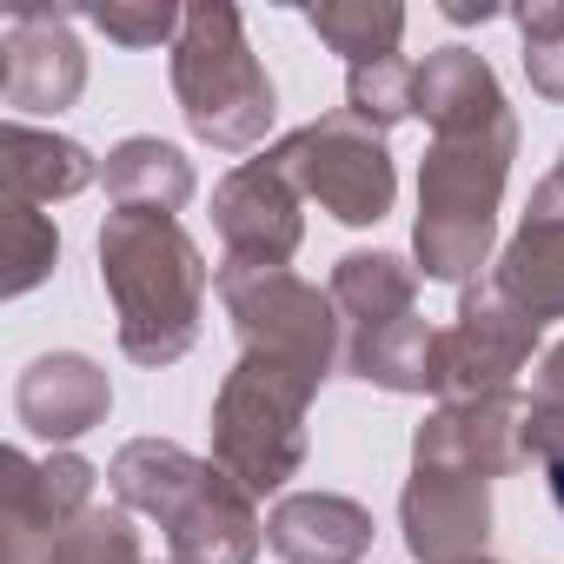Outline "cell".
<instances>
[{
    "mask_svg": "<svg viewBox=\"0 0 564 564\" xmlns=\"http://www.w3.org/2000/svg\"><path fill=\"white\" fill-rule=\"evenodd\" d=\"M107 199L113 213H180L193 199V160L166 140H120L107 153Z\"/></svg>",
    "mask_w": 564,
    "mask_h": 564,
    "instance_id": "obj_20",
    "label": "cell"
},
{
    "mask_svg": "<svg viewBox=\"0 0 564 564\" xmlns=\"http://www.w3.org/2000/svg\"><path fill=\"white\" fill-rule=\"evenodd\" d=\"M544 485H551V505L564 511V458H551V465H544Z\"/></svg>",
    "mask_w": 564,
    "mask_h": 564,
    "instance_id": "obj_31",
    "label": "cell"
},
{
    "mask_svg": "<svg viewBox=\"0 0 564 564\" xmlns=\"http://www.w3.org/2000/svg\"><path fill=\"white\" fill-rule=\"evenodd\" d=\"M471 564H491V557H471Z\"/></svg>",
    "mask_w": 564,
    "mask_h": 564,
    "instance_id": "obj_32",
    "label": "cell"
},
{
    "mask_svg": "<svg viewBox=\"0 0 564 564\" xmlns=\"http://www.w3.org/2000/svg\"><path fill=\"white\" fill-rule=\"evenodd\" d=\"M107 485L127 511L166 531V564H252L265 544L252 491L226 478L213 458H193L186 445L133 438L113 452Z\"/></svg>",
    "mask_w": 564,
    "mask_h": 564,
    "instance_id": "obj_2",
    "label": "cell"
},
{
    "mask_svg": "<svg viewBox=\"0 0 564 564\" xmlns=\"http://www.w3.org/2000/svg\"><path fill=\"white\" fill-rule=\"evenodd\" d=\"M107 405H113V386L80 352H41L14 386V419L47 445H67L80 432H94L107 419Z\"/></svg>",
    "mask_w": 564,
    "mask_h": 564,
    "instance_id": "obj_14",
    "label": "cell"
},
{
    "mask_svg": "<svg viewBox=\"0 0 564 564\" xmlns=\"http://www.w3.org/2000/svg\"><path fill=\"white\" fill-rule=\"evenodd\" d=\"M531 213H544V219H564V153H557V166L544 173V186L531 193Z\"/></svg>",
    "mask_w": 564,
    "mask_h": 564,
    "instance_id": "obj_29",
    "label": "cell"
},
{
    "mask_svg": "<svg viewBox=\"0 0 564 564\" xmlns=\"http://www.w3.org/2000/svg\"><path fill=\"white\" fill-rule=\"evenodd\" d=\"M265 544L286 564H359L372 551V511L339 491H286L265 518Z\"/></svg>",
    "mask_w": 564,
    "mask_h": 564,
    "instance_id": "obj_15",
    "label": "cell"
},
{
    "mask_svg": "<svg viewBox=\"0 0 564 564\" xmlns=\"http://www.w3.org/2000/svg\"><path fill=\"white\" fill-rule=\"evenodd\" d=\"M412 100H419V67L405 61V54H392V61H372V67H352L346 74V113H359L366 127H392V120H405L412 113Z\"/></svg>",
    "mask_w": 564,
    "mask_h": 564,
    "instance_id": "obj_24",
    "label": "cell"
},
{
    "mask_svg": "<svg viewBox=\"0 0 564 564\" xmlns=\"http://www.w3.org/2000/svg\"><path fill=\"white\" fill-rule=\"evenodd\" d=\"M272 160L286 166V180L300 186V199H319L333 219L346 226H379L392 213V193H399V173H392V153H386V133L366 127L359 113H326L300 133H286L272 147Z\"/></svg>",
    "mask_w": 564,
    "mask_h": 564,
    "instance_id": "obj_7",
    "label": "cell"
},
{
    "mask_svg": "<svg viewBox=\"0 0 564 564\" xmlns=\"http://www.w3.org/2000/svg\"><path fill=\"white\" fill-rule=\"evenodd\" d=\"M524 34V80L538 100H564V0H531L518 8Z\"/></svg>",
    "mask_w": 564,
    "mask_h": 564,
    "instance_id": "obj_26",
    "label": "cell"
},
{
    "mask_svg": "<svg viewBox=\"0 0 564 564\" xmlns=\"http://www.w3.org/2000/svg\"><path fill=\"white\" fill-rule=\"evenodd\" d=\"M412 465H445V471H478V478H505L518 465H531L524 452V392H485L465 405H438L419 432H412Z\"/></svg>",
    "mask_w": 564,
    "mask_h": 564,
    "instance_id": "obj_12",
    "label": "cell"
},
{
    "mask_svg": "<svg viewBox=\"0 0 564 564\" xmlns=\"http://www.w3.org/2000/svg\"><path fill=\"white\" fill-rule=\"evenodd\" d=\"M432 359H438V333L412 313L399 326H379L366 339H346V372L386 392H432Z\"/></svg>",
    "mask_w": 564,
    "mask_h": 564,
    "instance_id": "obj_21",
    "label": "cell"
},
{
    "mask_svg": "<svg viewBox=\"0 0 564 564\" xmlns=\"http://www.w3.org/2000/svg\"><path fill=\"white\" fill-rule=\"evenodd\" d=\"M498 293L511 306H524L538 326L564 319V219L524 213V226L511 232V246L498 252Z\"/></svg>",
    "mask_w": 564,
    "mask_h": 564,
    "instance_id": "obj_19",
    "label": "cell"
},
{
    "mask_svg": "<svg viewBox=\"0 0 564 564\" xmlns=\"http://www.w3.org/2000/svg\"><path fill=\"white\" fill-rule=\"evenodd\" d=\"M54 564H160V557H147V544H140L127 505H94V511L67 531V544H61Z\"/></svg>",
    "mask_w": 564,
    "mask_h": 564,
    "instance_id": "obj_25",
    "label": "cell"
},
{
    "mask_svg": "<svg viewBox=\"0 0 564 564\" xmlns=\"http://www.w3.org/2000/svg\"><path fill=\"white\" fill-rule=\"evenodd\" d=\"M0 186H8V199H28V206L74 199L94 186V153L67 133H41L28 120H8L0 127Z\"/></svg>",
    "mask_w": 564,
    "mask_h": 564,
    "instance_id": "obj_16",
    "label": "cell"
},
{
    "mask_svg": "<svg viewBox=\"0 0 564 564\" xmlns=\"http://www.w3.org/2000/svg\"><path fill=\"white\" fill-rule=\"evenodd\" d=\"M313 392H319V379L279 366V359H259V352H239V366L226 372V386L213 399V465L226 478H239L252 498L300 478Z\"/></svg>",
    "mask_w": 564,
    "mask_h": 564,
    "instance_id": "obj_5",
    "label": "cell"
},
{
    "mask_svg": "<svg viewBox=\"0 0 564 564\" xmlns=\"http://www.w3.org/2000/svg\"><path fill=\"white\" fill-rule=\"evenodd\" d=\"M399 524H405V551L419 564H471V557H485V538H491V478L412 465Z\"/></svg>",
    "mask_w": 564,
    "mask_h": 564,
    "instance_id": "obj_10",
    "label": "cell"
},
{
    "mask_svg": "<svg viewBox=\"0 0 564 564\" xmlns=\"http://www.w3.org/2000/svg\"><path fill=\"white\" fill-rule=\"evenodd\" d=\"M531 352H538V319L498 293V279H478V286H465V300H458V319L438 333L432 392H438V405L511 392L518 372L531 366Z\"/></svg>",
    "mask_w": 564,
    "mask_h": 564,
    "instance_id": "obj_8",
    "label": "cell"
},
{
    "mask_svg": "<svg viewBox=\"0 0 564 564\" xmlns=\"http://www.w3.org/2000/svg\"><path fill=\"white\" fill-rule=\"evenodd\" d=\"M498 8H485V0H445V21H491Z\"/></svg>",
    "mask_w": 564,
    "mask_h": 564,
    "instance_id": "obj_30",
    "label": "cell"
},
{
    "mask_svg": "<svg viewBox=\"0 0 564 564\" xmlns=\"http://www.w3.org/2000/svg\"><path fill=\"white\" fill-rule=\"evenodd\" d=\"M412 113H419L432 133H465V127L505 120L511 107H505L498 74L485 67V54H471V47H438V54H425V67H419V100H412Z\"/></svg>",
    "mask_w": 564,
    "mask_h": 564,
    "instance_id": "obj_17",
    "label": "cell"
},
{
    "mask_svg": "<svg viewBox=\"0 0 564 564\" xmlns=\"http://www.w3.org/2000/svg\"><path fill=\"white\" fill-rule=\"evenodd\" d=\"M213 286L226 300V319L239 333V352L279 359L306 379H333V366H346V326L333 293L306 286L286 265H252V259H219Z\"/></svg>",
    "mask_w": 564,
    "mask_h": 564,
    "instance_id": "obj_6",
    "label": "cell"
},
{
    "mask_svg": "<svg viewBox=\"0 0 564 564\" xmlns=\"http://www.w3.org/2000/svg\"><path fill=\"white\" fill-rule=\"evenodd\" d=\"M306 21L352 67L392 61L399 41H405V8H392V0H319V8H306Z\"/></svg>",
    "mask_w": 564,
    "mask_h": 564,
    "instance_id": "obj_22",
    "label": "cell"
},
{
    "mask_svg": "<svg viewBox=\"0 0 564 564\" xmlns=\"http://www.w3.org/2000/svg\"><path fill=\"white\" fill-rule=\"evenodd\" d=\"M524 452L531 458H564V339L544 352L538 386L524 392Z\"/></svg>",
    "mask_w": 564,
    "mask_h": 564,
    "instance_id": "obj_27",
    "label": "cell"
},
{
    "mask_svg": "<svg viewBox=\"0 0 564 564\" xmlns=\"http://www.w3.org/2000/svg\"><path fill=\"white\" fill-rule=\"evenodd\" d=\"M518 153V120L465 127V133H432L425 173H419V272L425 279H471L491 259V226H498V193Z\"/></svg>",
    "mask_w": 564,
    "mask_h": 564,
    "instance_id": "obj_3",
    "label": "cell"
},
{
    "mask_svg": "<svg viewBox=\"0 0 564 564\" xmlns=\"http://www.w3.org/2000/svg\"><path fill=\"white\" fill-rule=\"evenodd\" d=\"M87 21L120 47H160V41H180L186 28L173 0H107V8H87Z\"/></svg>",
    "mask_w": 564,
    "mask_h": 564,
    "instance_id": "obj_28",
    "label": "cell"
},
{
    "mask_svg": "<svg viewBox=\"0 0 564 564\" xmlns=\"http://www.w3.org/2000/svg\"><path fill=\"white\" fill-rule=\"evenodd\" d=\"M100 279L120 313V352L133 366H173L199 339L206 313V259L166 213H107Z\"/></svg>",
    "mask_w": 564,
    "mask_h": 564,
    "instance_id": "obj_1",
    "label": "cell"
},
{
    "mask_svg": "<svg viewBox=\"0 0 564 564\" xmlns=\"http://www.w3.org/2000/svg\"><path fill=\"white\" fill-rule=\"evenodd\" d=\"M333 306L346 339H366L379 326H399L419 313V265H405L399 252H346L333 265Z\"/></svg>",
    "mask_w": 564,
    "mask_h": 564,
    "instance_id": "obj_18",
    "label": "cell"
},
{
    "mask_svg": "<svg viewBox=\"0 0 564 564\" xmlns=\"http://www.w3.org/2000/svg\"><path fill=\"white\" fill-rule=\"evenodd\" d=\"M0 564H54L67 531L94 511V465L74 452H0Z\"/></svg>",
    "mask_w": 564,
    "mask_h": 564,
    "instance_id": "obj_9",
    "label": "cell"
},
{
    "mask_svg": "<svg viewBox=\"0 0 564 564\" xmlns=\"http://www.w3.org/2000/svg\"><path fill=\"white\" fill-rule=\"evenodd\" d=\"M54 259H61V232H54V219L41 213V206H28V199H0V293L8 300H21V293H34L41 279L54 272Z\"/></svg>",
    "mask_w": 564,
    "mask_h": 564,
    "instance_id": "obj_23",
    "label": "cell"
},
{
    "mask_svg": "<svg viewBox=\"0 0 564 564\" xmlns=\"http://www.w3.org/2000/svg\"><path fill=\"white\" fill-rule=\"evenodd\" d=\"M8 67H0V94L14 113H61L87 87V54L74 41V21L54 8H14L8 14Z\"/></svg>",
    "mask_w": 564,
    "mask_h": 564,
    "instance_id": "obj_13",
    "label": "cell"
},
{
    "mask_svg": "<svg viewBox=\"0 0 564 564\" xmlns=\"http://www.w3.org/2000/svg\"><path fill=\"white\" fill-rule=\"evenodd\" d=\"M213 226L226 239V259H252V265H286L306 239V219H300V186L286 180L272 153L265 160H246L219 180L213 193Z\"/></svg>",
    "mask_w": 564,
    "mask_h": 564,
    "instance_id": "obj_11",
    "label": "cell"
},
{
    "mask_svg": "<svg viewBox=\"0 0 564 564\" xmlns=\"http://www.w3.org/2000/svg\"><path fill=\"white\" fill-rule=\"evenodd\" d=\"M173 94L186 127L219 147V153H246L265 140L272 127V80L259 67V54L246 47V28L226 0L186 8V28L173 41Z\"/></svg>",
    "mask_w": 564,
    "mask_h": 564,
    "instance_id": "obj_4",
    "label": "cell"
}]
</instances>
